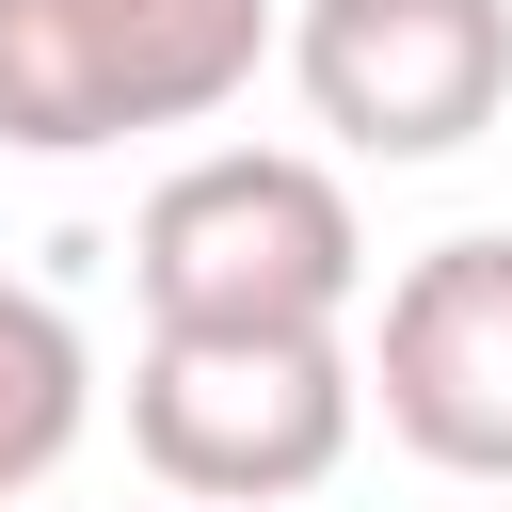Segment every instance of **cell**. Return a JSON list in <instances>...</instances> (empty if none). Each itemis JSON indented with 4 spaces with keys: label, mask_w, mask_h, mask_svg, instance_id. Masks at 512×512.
I'll use <instances>...</instances> for the list:
<instances>
[{
    "label": "cell",
    "mask_w": 512,
    "mask_h": 512,
    "mask_svg": "<svg viewBox=\"0 0 512 512\" xmlns=\"http://www.w3.org/2000/svg\"><path fill=\"white\" fill-rule=\"evenodd\" d=\"M128 288H144V336H336L352 288H368V224H352L336 160L208 144L144 192Z\"/></svg>",
    "instance_id": "obj_1"
},
{
    "label": "cell",
    "mask_w": 512,
    "mask_h": 512,
    "mask_svg": "<svg viewBox=\"0 0 512 512\" xmlns=\"http://www.w3.org/2000/svg\"><path fill=\"white\" fill-rule=\"evenodd\" d=\"M272 32V0H0V144L96 160L128 128H208Z\"/></svg>",
    "instance_id": "obj_2"
},
{
    "label": "cell",
    "mask_w": 512,
    "mask_h": 512,
    "mask_svg": "<svg viewBox=\"0 0 512 512\" xmlns=\"http://www.w3.org/2000/svg\"><path fill=\"white\" fill-rule=\"evenodd\" d=\"M368 368L352 336H144L128 368V448L192 512H288L352 464Z\"/></svg>",
    "instance_id": "obj_3"
},
{
    "label": "cell",
    "mask_w": 512,
    "mask_h": 512,
    "mask_svg": "<svg viewBox=\"0 0 512 512\" xmlns=\"http://www.w3.org/2000/svg\"><path fill=\"white\" fill-rule=\"evenodd\" d=\"M288 80L352 160H448L512 112V0H288Z\"/></svg>",
    "instance_id": "obj_4"
},
{
    "label": "cell",
    "mask_w": 512,
    "mask_h": 512,
    "mask_svg": "<svg viewBox=\"0 0 512 512\" xmlns=\"http://www.w3.org/2000/svg\"><path fill=\"white\" fill-rule=\"evenodd\" d=\"M368 400L416 464L512 480V224H464V240L400 256L384 336H368Z\"/></svg>",
    "instance_id": "obj_5"
},
{
    "label": "cell",
    "mask_w": 512,
    "mask_h": 512,
    "mask_svg": "<svg viewBox=\"0 0 512 512\" xmlns=\"http://www.w3.org/2000/svg\"><path fill=\"white\" fill-rule=\"evenodd\" d=\"M80 432H96V352H80V320H64L32 272H0V512H16L32 480H64Z\"/></svg>",
    "instance_id": "obj_6"
}]
</instances>
